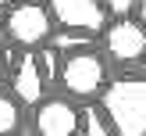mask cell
Listing matches in <instances>:
<instances>
[{
    "mask_svg": "<svg viewBox=\"0 0 146 136\" xmlns=\"http://www.w3.org/2000/svg\"><path fill=\"white\" fill-rule=\"evenodd\" d=\"M54 18H50L43 0H25V4H11V11L4 14V36L18 47H46V40L54 36Z\"/></svg>",
    "mask_w": 146,
    "mask_h": 136,
    "instance_id": "3957f363",
    "label": "cell"
},
{
    "mask_svg": "<svg viewBox=\"0 0 146 136\" xmlns=\"http://www.w3.org/2000/svg\"><path fill=\"white\" fill-rule=\"evenodd\" d=\"M25 125V104L14 93L0 90V136H14Z\"/></svg>",
    "mask_w": 146,
    "mask_h": 136,
    "instance_id": "9c48e42d",
    "label": "cell"
},
{
    "mask_svg": "<svg viewBox=\"0 0 146 136\" xmlns=\"http://www.w3.org/2000/svg\"><path fill=\"white\" fill-rule=\"evenodd\" d=\"M11 93H14L25 107H36L43 97H46V79H43V72H39L36 54H21L18 61H14V72H11Z\"/></svg>",
    "mask_w": 146,
    "mask_h": 136,
    "instance_id": "52a82bcc",
    "label": "cell"
},
{
    "mask_svg": "<svg viewBox=\"0 0 146 136\" xmlns=\"http://www.w3.org/2000/svg\"><path fill=\"white\" fill-rule=\"evenodd\" d=\"M36 61H39V72H43V79H46V86L57 82V72H61V54H54L50 47H43L39 54H36Z\"/></svg>",
    "mask_w": 146,
    "mask_h": 136,
    "instance_id": "8fae6325",
    "label": "cell"
},
{
    "mask_svg": "<svg viewBox=\"0 0 146 136\" xmlns=\"http://www.w3.org/2000/svg\"><path fill=\"white\" fill-rule=\"evenodd\" d=\"M100 111L107 115L114 136H146V75L111 79L100 93Z\"/></svg>",
    "mask_w": 146,
    "mask_h": 136,
    "instance_id": "6da1fadb",
    "label": "cell"
},
{
    "mask_svg": "<svg viewBox=\"0 0 146 136\" xmlns=\"http://www.w3.org/2000/svg\"><path fill=\"white\" fill-rule=\"evenodd\" d=\"M0 4H14V0H0Z\"/></svg>",
    "mask_w": 146,
    "mask_h": 136,
    "instance_id": "2e32d148",
    "label": "cell"
},
{
    "mask_svg": "<svg viewBox=\"0 0 146 136\" xmlns=\"http://www.w3.org/2000/svg\"><path fill=\"white\" fill-rule=\"evenodd\" d=\"M100 4H104V11L111 18H128L135 11V0H100Z\"/></svg>",
    "mask_w": 146,
    "mask_h": 136,
    "instance_id": "7c38bea8",
    "label": "cell"
},
{
    "mask_svg": "<svg viewBox=\"0 0 146 136\" xmlns=\"http://www.w3.org/2000/svg\"><path fill=\"white\" fill-rule=\"evenodd\" d=\"M132 18L139 21V25L146 29V0H135V11H132Z\"/></svg>",
    "mask_w": 146,
    "mask_h": 136,
    "instance_id": "4fadbf2b",
    "label": "cell"
},
{
    "mask_svg": "<svg viewBox=\"0 0 146 136\" xmlns=\"http://www.w3.org/2000/svg\"><path fill=\"white\" fill-rule=\"evenodd\" d=\"M93 43H96V36H89V32H71V29H54V36L46 40V47L54 50V54L68 57V54H78V50H89Z\"/></svg>",
    "mask_w": 146,
    "mask_h": 136,
    "instance_id": "ba28073f",
    "label": "cell"
},
{
    "mask_svg": "<svg viewBox=\"0 0 146 136\" xmlns=\"http://www.w3.org/2000/svg\"><path fill=\"white\" fill-rule=\"evenodd\" d=\"M14 136H36V133H32V129H18Z\"/></svg>",
    "mask_w": 146,
    "mask_h": 136,
    "instance_id": "5bb4252c",
    "label": "cell"
},
{
    "mask_svg": "<svg viewBox=\"0 0 146 136\" xmlns=\"http://www.w3.org/2000/svg\"><path fill=\"white\" fill-rule=\"evenodd\" d=\"M0 40H4V14H0Z\"/></svg>",
    "mask_w": 146,
    "mask_h": 136,
    "instance_id": "9a60e30c",
    "label": "cell"
},
{
    "mask_svg": "<svg viewBox=\"0 0 146 136\" xmlns=\"http://www.w3.org/2000/svg\"><path fill=\"white\" fill-rule=\"evenodd\" d=\"M36 136H78V107L71 97H43L32 115Z\"/></svg>",
    "mask_w": 146,
    "mask_h": 136,
    "instance_id": "8992f818",
    "label": "cell"
},
{
    "mask_svg": "<svg viewBox=\"0 0 146 136\" xmlns=\"http://www.w3.org/2000/svg\"><path fill=\"white\" fill-rule=\"evenodd\" d=\"M78 136H114V129L100 107H78Z\"/></svg>",
    "mask_w": 146,
    "mask_h": 136,
    "instance_id": "30bf717a",
    "label": "cell"
},
{
    "mask_svg": "<svg viewBox=\"0 0 146 136\" xmlns=\"http://www.w3.org/2000/svg\"><path fill=\"white\" fill-rule=\"evenodd\" d=\"M100 40V54L114 64H139L146 57V29L128 14V18H114L104 25V32L96 36Z\"/></svg>",
    "mask_w": 146,
    "mask_h": 136,
    "instance_id": "277c9868",
    "label": "cell"
},
{
    "mask_svg": "<svg viewBox=\"0 0 146 136\" xmlns=\"http://www.w3.org/2000/svg\"><path fill=\"white\" fill-rule=\"evenodd\" d=\"M54 18L57 29H71V32H89L100 36L104 25L111 21V14L104 11L100 0H43Z\"/></svg>",
    "mask_w": 146,
    "mask_h": 136,
    "instance_id": "5b68a950",
    "label": "cell"
},
{
    "mask_svg": "<svg viewBox=\"0 0 146 136\" xmlns=\"http://www.w3.org/2000/svg\"><path fill=\"white\" fill-rule=\"evenodd\" d=\"M107 82H111V61H107V57L100 54L96 47L61 57L57 86L64 90V97L89 104V100H96L100 93L107 90Z\"/></svg>",
    "mask_w": 146,
    "mask_h": 136,
    "instance_id": "7a4b0ae2",
    "label": "cell"
}]
</instances>
